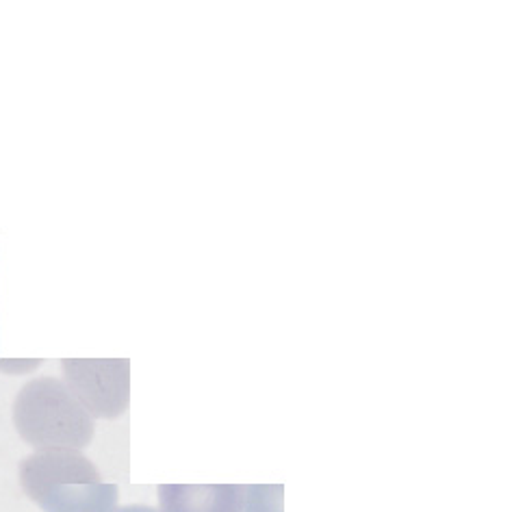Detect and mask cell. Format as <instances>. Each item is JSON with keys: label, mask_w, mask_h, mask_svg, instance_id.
Instances as JSON below:
<instances>
[{"label": "cell", "mask_w": 512, "mask_h": 512, "mask_svg": "<svg viewBox=\"0 0 512 512\" xmlns=\"http://www.w3.org/2000/svg\"><path fill=\"white\" fill-rule=\"evenodd\" d=\"M20 486L44 512H111L120 489L79 450H42L20 463Z\"/></svg>", "instance_id": "1"}, {"label": "cell", "mask_w": 512, "mask_h": 512, "mask_svg": "<svg viewBox=\"0 0 512 512\" xmlns=\"http://www.w3.org/2000/svg\"><path fill=\"white\" fill-rule=\"evenodd\" d=\"M14 426L35 452L85 450L94 441V419L66 382L53 376L29 380L14 402Z\"/></svg>", "instance_id": "2"}, {"label": "cell", "mask_w": 512, "mask_h": 512, "mask_svg": "<svg viewBox=\"0 0 512 512\" xmlns=\"http://www.w3.org/2000/svg\"><path fill=\"white\" fill-rule=\"evenodd\" d=\"M61 380L92 419H118L131 400L128 358H63Z\"/></svg>", "instance_id": "3"}, {"label": "cell", "mask_w": 512, "mask_h": 512, "mask_svg": "<svg viewBox=\"0 0 512 512\" xmlns=\"http://www.w3.org/2000/svg\"><path fill=\"white\" fill-rule=\"evenodd\" d=\"M237 484H161L159 512H243Z\"/></svg>", "instance_id": "4"}, {"label": "cell", "mask_w": 512, "mask_h": 512, "mask_svg": "<svg viewBox=\"0 0 512 512\" xmlns=\"http://www.w3.org/2000/svg\"><path fill=\"white\" fill-rule=\"evenodd\" d=\"M42 361H3L0 358V371H5L9 376H16V374H27L29 369L40 367Z\"/></svg>", "instance_id": "5"}, {"label": "cell", "mask_w": 512, "mask_h": 512, "mask_svg": "<svg viewBox=\"0 0 512 512\" xmlns=\"http://www.w3.org/2000/svg\"><path fill=\"white\" fill-rule=\"evenodd\" d=\"M111 512H159V510L152 506H144V504H131V506H122V508L115 506Z\"/></svg>", "instance_id": "6"}]
</instances>
